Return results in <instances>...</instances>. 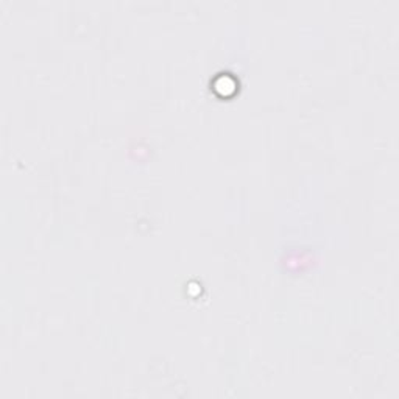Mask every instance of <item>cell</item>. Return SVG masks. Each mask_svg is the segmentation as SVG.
<instances>
[{"instance_id":"cell-1","label":"cell","mask_w":399,"mask_h":399,"mask_svg":"<svg viewBox=\"0 0 399 399\" xmlns=\"http://www.w3.org/2000/svg\"><path fill=\"white\" fill-rule=\"evenodd\" d=\"M211 89L219 98H231L239 91V80L230 72H220L211 81Z\"/></svg>"}]
</instances>
